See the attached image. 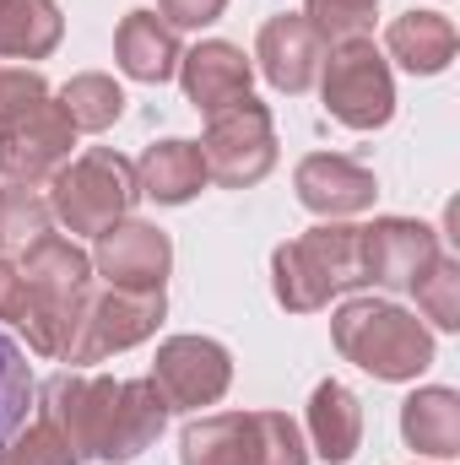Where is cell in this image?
Wrapping results in <instances>:
<instances>
[{"label":"cell","mask_w":460,"mask_h":465,"mask_svg":"<svg viewBox=\"0 0 460 465\" xmlns=\"http://www.w3.org/2000/svg\"><path fill=\"white\" fill-rule=\"evenodd\" d=\"M44 422L71 444L76 460H135L157 444L168 401L152 379H93L55 373L44 384Z\"/></svg>","instance_id":"1"},{"label":"cell","mask_w":460,"mask_h":465,"mask_svg":"<svg viewBox=\"0 0 460 465\" xmlns=\"http://www.w3.org/2000/svg\"><path fill=\"white\" fill-rule=\"evenodd\" d=\"M16 265H22V282H27V303L16 314L27 347L38 357H65L71 336H76V320L93 298V260L71 238L44 232Z\"/></svg>","instance_id":"2"},{"label":"cell","mask_w":460,"mask_h":465,"mask_svg":"<svg viewBox=\"0 0 460 465\" xmlns=\"http://www.w3.org/2000/svg\"><path fill=\"white\" fill-rule=\"evenodd\" d=\"M271 287L287 314H315L336 292L363 287V228L320 223L271 254Z\"/></svg>","instance_id":"3"},{"label":"cell","mask_w":460,"mask_h":465,"mask_svg":"<svg viewBox=\"0 0 460 465\" xmlns=\"http://www.w3.org/2000/svg\"><path fill=\"white\" fill-rule=\"evenodd\" d=\"M331 341L346 362H357L363 373L390 379V384L417 379L434 362V336L423 331V320L395 309V303H374V298H357V303L336 309Z\"/></svg>","instance_id":"4"},{"label":"cell","mask_w":460,"mask_h":465,"mask_svg":"<svg viewBox=\"0 0 460 465\" xmlns=\"http://www.w3.org/2000/svg\"><path fill=\"white\" fill-rule=\"evenodd\" d=\"M309 444L282 411H217L185 428L179 465H304Z\"/></svg>","instance_id":"5"},{"label":"cell","mask_w":460,"mask_h":465,"mask_svg":"<svg viewBox=\"0 0 460 465\" xmlns=\"http://www.w3.org/2000/svg\"><path fill=\"white\" fill-rule=\"evenodd\" d=\"M130 206H135V168L109 146H93V152H82L76 163H65L55 173L49 212L71 232H93L98 238L104 228L125 223Z\"/></svg>","instance_id":"6"},{"label":"cell","mask_w":460,"mask_h":465,"mask_svg":"<svg viewBox=\"0 0 460 465\" xmlns=\"http://www.w3.org/2000/svg\"><path fill=\"white\" fill-rule=\"evenodd\" d=\"M320 93L331 119H342L346 130H379L395 114V82L374 38L331 44V54L320 60Z\"/></svg>","instance_id":"7"},{"label":"cell","mask_w":460,"mask_h":465,"mask_svg":"<svg viewBox=\"0 0 460 465\" xmlns=\"http://www.w3.org/2000/svg\"><path fill=\"white\" fill-rule=\"evenodd\" d=\"M206 157V179H217L223 190H249L276 168V124L271 109L255 98H238L223 114H212L206 135L195 141Z\"/></svg>","instance_id":"8"},{"label":"cell","mask_w":460,"mask_h":465,"mask_svg":"<svg viewBox=\"0 0 460 465\" xmlns=\"http://www.w3.org/2000/svg\"><path fill=\"white\" fill-rule=\"evenodd\" d=\"M163 309H168L163 292H125V287L93 292L76 320V336L65 347V362H104L109 351L141 347L146 336H157Z\"/></svg>","instance_id":"9"},{"label":"cell","mask_w":460,"mask_h":465,"mask_svg":"<svg viewBox=\"0 0 460 465\" xmlns=\"http://www.w3.org/2000/svg\"><path fill=\"white\" fill-rule=\"evenodd\" d=\"M71 146H76V124L60 114V104L44 98L38 109L0 124V173L5 184L38 190L44 179H55L71 163Z\"/></svg>","instance_id":"10"},{"label":"cell","mask_w":460,"mask_h":465,"mask_svg":"<svg viewBox=\"0 0 460 465\" xmlns=\"http://www.w3.org/2000/svg\"><path fill=\"white\" fill-rule=\"evenodd\" d=\"M152 384L157 395L168 401V411H201V406H217L233 384V357L223 341H206V336H174L157 347L152 362Z\"/></svg>","instance_id":"11"},{"label":"cell","mask_w":460,"mask_h":465,"mask_svg":"<svg viewBox=\"0 0 460 465\" xmlns=\"http://www.w3.org/2000/svg\"><path fill=\"white\" fill-rule=\"evenodd\" d=\"M98 276L125 292H163V276L174 265V243L168 232L152 223H115L98 232V254H93Z\"/></svg>","instance_id":"12"},{"label":"cell","mask_w":460,"mask_h":465,"mask_svg":"<svg viewBox=\"0 0 460 465\" xmlns=\"http://www.w3.org/2000/svg\"><path fill=\"white\" fill-rule=\"evenodd\" d=\"M434 254H439L434 228H423L412 217H379L374 228H363V282L412 292V282L434 265Z\"/></svg>","instance_id":"13"},{"label":"cell","mask_w":460,"mask_h":465,"mask_svg":"<svg viewBox=\"0 0 460 465\" xmlns=\"http://www.w3.org/2000/svg\"><path fill=\"white\" fill-rule=\"evenodd\" d=\"M293 184H298V201H304L315 217H325V223H342V217L368 212L374 195H379V184H374V173H368L363 163L331 157V152L304 157L298 173H293Z\"/></svg>","instance_id":"14"},{"label":"cell","mask_w":460,"mask_h":465,"mask_svg":"<svg viewBox=\"0 0 460 465\" xmlns=\"http://www.w3.org/2000/svg\"><path fill=\"white\" fill-rule=\"evenodd\" d=\"M255 60H260V76H265L276 93H309L315 76H320L325 44H320V33H315L298 11H282V16H271V22L260 27Z\"/></svg>","instance_id":"15"},{"label":"cell","mask_w":460,"mask_h":465,"mask_svg":"<svg viewBox=\"0 0 460 465\" xmlns=\"http://www.w3.org/2000/svg\"><path fill=\"white\" fill-rule=\"evenodd\" d=\"M249 76H255V65L244 60V49H238V44H223V38H206V44H195V49L179 60L185 98H190L206 119L223 114L238 98H249Z\"/></svg>","instance_id":"16"},{"label":"cell","mask_w":460,"mask_h":465,"mask_svg":"<svg viewBox=\"0 0 460 465\" xmlns=\"http://www.w3.org/2000/svg\"><path fill=\"white\" fill-rule=\"evenodd\" d=\"M115 60L130 82H152L157 87V82L179 76L185 49H179V33L157 11H130L115 33Z\"/></svg>","instance_id":"17"},{"label":"cell","mask_w":460,"mask_h":465,"mask_svg":"<svg viewBox=\"0 0 460 465\" xmlns=\"http://www.w3.org/2000/svg\"><path fill=\"white\" fill-rule=\"evenodd\" d=\"M201 184H206V157L195 141H179V135L157 141L135 163V195H146L157 206H185L201 195Z\"/></svg>","instance_id":"18"},{"label":"cell","mask_w":460,"mask_h":465,"mask_svg":"<svg viewBox=\"0 0 460 465\" xmlns=\"http://www.w3.org/2000/svg\"><path fill=\"white\" fill-rule=\"evenodd\" d=\"M455 44H460L455 22L439 16V11H406V16H395L390 33H385L390 60H395L401 71H412V76H439V71L455 60Z\"/></svg>","instance_id":"19"},{"label":"cell","mask_w":460,"mask_h":465,"mask_svg":"<svg viewBox=\"0 0 460 465\" xmlns=\"http://www.w3.org/2000/svg\"><path fill=\"white\" fill-rule=\"evenodd\" d=\"M309 439H315V455H325L331 465L357 455V444H363V406H357V395L346 384H336V379L315 384V395H309Z\"/></svg>","instance_id":"20"},{"label":"cell","mask_w":460,"mask_h":465,"mask_svg":"<svg viewBox=\"0 0 460 465\" xmlns=\"http://www.w3.org/2000/svg\"><path fill=\"white\" fill-rule=\"evenodd\" d=\"M401 433L417 455H434V460H450L460 455V395L445 384H428L417 390L406 406H401Z\"/></svg>","instance_id":"21"},{"label":"cell","mask_w":460,"mask_h":465,"mask_svg":"<svg viewBox=\"0 0 460 465\" xmlns=\"http://www.w3.org/2000/svg\"><path fill=\"white\" fill-rule=\"evenodd\" d=\"M65 16L55 0H0V60H44L60 49Z\"/></svg>","instance_id":"22"},{"label":"cell","mask_w":460,"mask_h":465,"mask_svg":"<svg viewBox=\"0 0 460 465\" xmlns=\"http://www.w3.org/2000/svg\"><path fill=\"white\" fill-rule=\"evenodd\" d=\"M49 223H55V212H49V201L38 190H27V184H5L0 190V254L5 260L27 254L49 232Z\"/></svg>","instance_id":"23"},{"label":"cell","mask_w":460,"mask_h":465,"mask_svg":"<svg viewBox=\"0 0 460 465\" xmlns=\"http://www.w3.org/2000/svg\"><path fill=\"white\" fill-rule=\"evenodd\" d=\"M60 114L71 119L76 130H109L125 114V93H119L115 76L104 71H87V76H71L60 87Z\"/></svg>","instance_id":"24"},{"label":"cell","mask_w":460,"mask_h":465,"mask_svg":"<svg viewBox=\"0 0 460 465\" xmlns=\"http://www.w3.org/2000/svg\"><path fill=\"white\" fill-rule=\"evenodd\" d=\"M27 411H33V368H27V351L16 347L11 336H0V450L27 428Z\"/></svg>","instance_id":"25"},{"label":"cell","mask_w":460,"mask_h":465,"mask_svg":"<svg viewBox=\"0 0 460 465\" xmlns=\"http://www.w3.org/2000/svg\"><path fill=\"white\" fill-rule=\"evenodd\" d=\"M412 292H417V309L439 331H455L460 325V260L455 254H434V265L412 282Z\"/></svg>","instance_id":"26"},{"label":"cell","mask_w":460,"mask_h":465,"mask_svg":"<svg viewBox=\"0 0 460 465\" xmlns=\"http://www.w3.org/2000/svg\"><path fill=\"white\" fill-rule=\"evenodd\" d=\"M374 5L379 0H304V22L320 33V44H346V38H368Z\"/></svg>","instance_id":"27"},{"label":"cell","mask_w":460,"mask_h":465,"mask_svg":"<svg viewBox=\"0 0 460 465\" xmlns=\"http://www.w3.org/2000/svg\"><path fill=\"white\" fill-rule=\"evenodd\" d=\"M0 465H76V455H71V444L38 417V422H27V428L0 450Z\"/></svg>","instance_id":"28"},{"label":"cell","mask_w":460,"mask_h":465,"mask_svg":"<svg viewBox=\"0 0 460 465\" xmlns=\"http://www.w3.org/2000/svg\"><path fill=\"white\" fill-rule=\"evenodd\" d=\"M49 98V82L38 76V71H27V65H0V124L16 114H27V109H38Z\"/></svg>","instance_id":"29"},{"label":"cell","mask_w":460,"mask_h":465,"mask_svg":"<svg viewBox=\"0 0 460 465\" xmlns=\"http://www.w3.org/2000/svg\"><path fill=\"white\" fill-rule=\"evenodd\" d=\"M157 11L168 27H206L228 11V0H157Z\"/></svg>","instance_id":"30"},{"label":"cell","mask_w":460,"mask_h":465,"mask_svg":"<svg viewBox=\"0 0 460 465\" xmlns=\"http://www.w3.org/2000/svg\"><path fill=\"white\" fill-rule=\"evenodd\" d=\"M27 303V282H22V265L0 254V320H16Z\"/></svg>","instance_id":"31"}]
</instances>
